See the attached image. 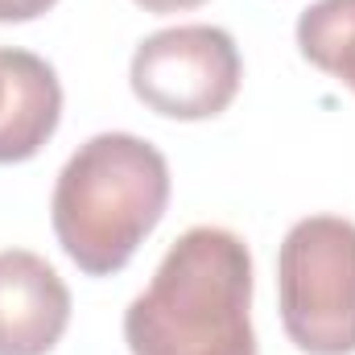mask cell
I'll return each instance as SVG.
<instances>
[{
    "mask_svg": "<svg viewBox=\"0 0 355 355\" xmlns=\"http://www.w3.org/2000/svg\"><path fill=\"white\" fill-rule=\"evenodd\" d=\"M124 343L132 355H257L248 244L211 223L182 232L124 310Z\"/></svg>",
    "mask_w": 355,
    "mask_h": 355,
    "instance_id": "6da1fadb",
    "label": "cell"
},
{
    "mask_svg": "<svg viewBox=\"0 0 355 355\" xmlns=\"http://www.w3.org/2000/svg\"><path fill=\"white\" fill-rule=\"evenodd\" d=\"M170 207V166L132 132L83 141L54 182L50 219L62 252L87 277H112L137 257Z\"/></svg>",
    "mask_w": 355,
    "mask_h": 355,
    "instance_id": "7a4b0ae2",
    "label": "cell"
},
{
    "mask_svg": "<svg viewBox=\"0 0 355 355\" xmlns=\"http://www.w3.org/2000/svg\"><path fill=\"white\" fill-rule=\"evenodd\" d=\"M281 327L306 355H355V223L310 215L277 252Z\"/></svg>",
    "mask_w": 355,
    "mask_h": 355,
    "instance_id": "3957f363",
    "label": "cell"
},
{
    "mask_svg": "<svg viewBox=\"0 0 355 355\" xmlns=\"http://www.w3.org/2000/svg\"><path fill=\"white\" fill-rule=\"evenodd\" d=\"M240 79V46L219 25H174L149 33L128 62L132 95L166 120H211L227 112Z\"/></svg>",
    "mask_w": 355,
    "mask_h": 355,
    "instance_id": "277c9868",
    "label": "cell"
},
{
    "mask_svg": "<svg viewBox=\"0 0 355 355\" xmlns=\"http://www.w3.org/2000/svg\"><path fill=\"white\" fill-rule=\"evenodd\" d=\"M71 322V289L29 248L0 252V355H50Z\"/></svg>",
    "mask_w": 355,
    "mask_h": 355,
    "instance_id": "5b68a950",
    "label": "cell"
},
{
    "mask_svg": "<svg viewBox=\"0 0 355 355\" xmlns=\"http://www.w3.org/2000/svg\"><path fill=\"white\" fill-rule=\"evenodd\" d=\"M297 50L322 75L355 91V0H318L297 17Z\"/></svg>",
    "mask_w": 355,
    "mask_h": 355,
    "instance_id": "8992f818",
    "label": "cell"
},
{
    "mask_svg": "<svg viewBox=\"0 0 355 355\" xmlns=\"http://www.w3.org/2000/svg\"><path fill=\"white\" fill-rule=\"evenodd\" d=\"M58 0H0V25H21V21H37L54 8Z\"/></svg>",
    "mask_w": 355,
    "mask_h": 355,
    "instance_id": "52a82bcc",
    "label": "cell"
},
{
    "mask_svg": "<svg viewBox=\"0 0 355 355\" xmlns=\"http://www.w3.org/2000/svg\"><path fill=\"white\" fill-rule=\"evenodd\" d=\"M12 67H17V50H0V120H4V107L12 95Z\"/></svg>",
    "mask_w": 355,
    "mask_h": 355,
    "instance_id": "ba28073f",
    "label": "cell"
},
{
    "mask_svg": "<svg viewBox=\"0 0 355 355\" xmlns=\"http://www.w3.org/2000/svg\"><path fill=\"white\" fill-rule=\"evenodd\" d=\"M132 4H141L145 12L166 17V12H186V8H198V4H207V0H132Z\"/></svg>",
    "mask_w": 355,
    "mask_h": 355,
    "instance_id": "9c48e42d",
    "label": "cell"
}]
</instances>
